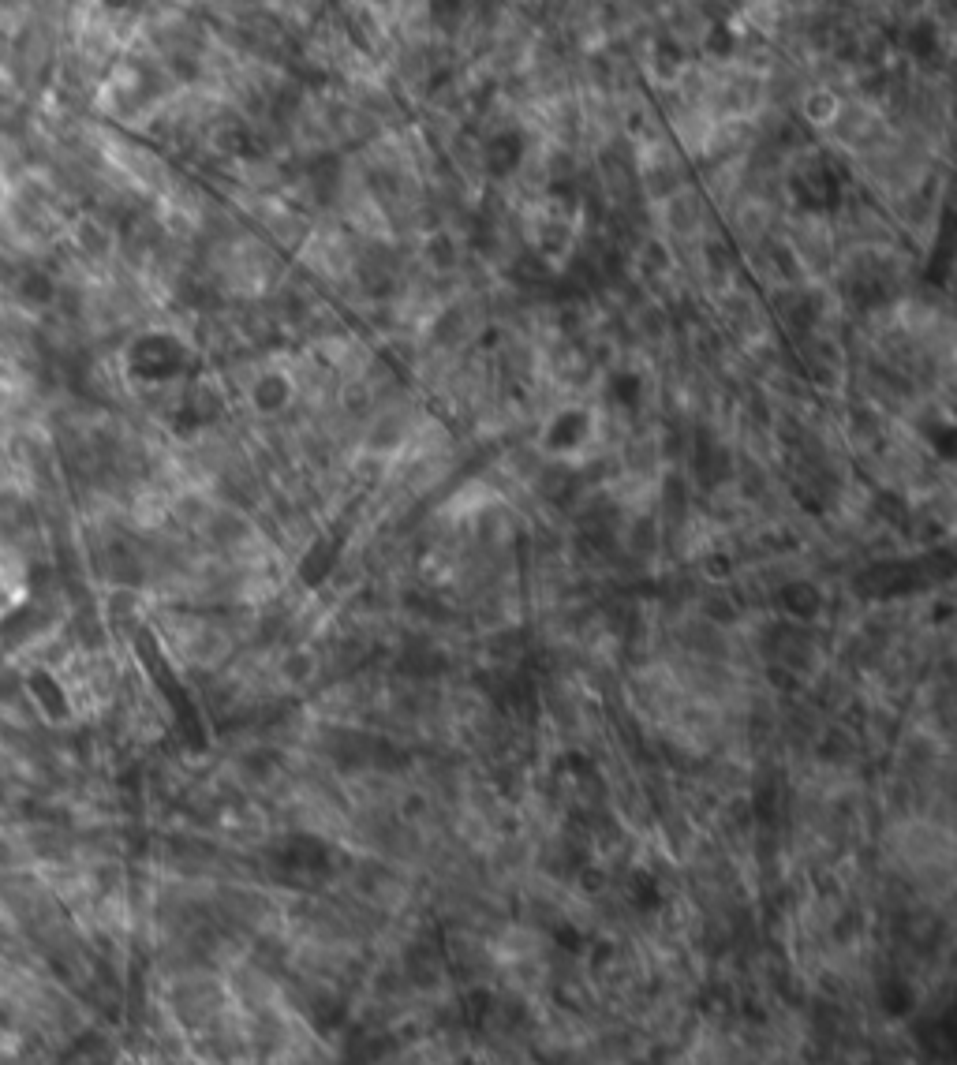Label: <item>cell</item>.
I'll use <instances>...</instances> for the list:
<instances>
[{"instance_id":"6da1fadb","label":"cell","mask_w":957,"mask_h":1065,"mask_svg":"<svg viewBox=\"0 0 957 1065\" xmlns=\"http://www.w3.org/2000/svg\"><path fill=\"white\" fill-rule=\"evenodd\" d=\"M838 105H842V98H838L834 90H827V86H815V83H812L808 90H804V98L797 101L793 116H797L800 124L812 131V135H819V131L827 128L830 120H834Z\"/></svg>"}]
</instances>
